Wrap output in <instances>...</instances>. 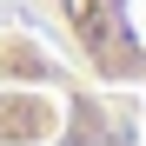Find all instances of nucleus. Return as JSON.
I'll return each instance as SVG.
<instances>
[{
  "instance_id": "nucleus-1",
  "label": "nucleus",
  "mask_w": 146,
  "mask_h": 146,
  "mask_svg": "<svg viewBox=\"0 0 146 146\" xmlns=\"http://www.w3.org/2000/svg\"><path fill=\"white\" fill-rule=\"evenodd\" d=\"M0 146H146L139 106L40 33L0 27Z\"/></svg>"
},
{
  "instance_id": "nucleus-2",
  "label": "nucleus",
  "mask_w": 146,
  "mask_h": 146,
  "mask_svg": "<svg viewBox=\"0 0 146 146\" xmlns=\"http://www.w3.org/2000/svg\"><path fill=\"white\" fill-rule=\"evenodd\" d=\"M53 33L93 80L146 100V0H40Z\"/></svg>"
},
{
  "instance_id": "nucleus-3",
  "label": "nucleus",
  "mask_w": 146,
  "mask_h": 146,
  "mask_svg": "<svg viewBox=\"0 0 146 146\" xmlns=\"http://www.w3.org/2000/svg\"><path fill=\"white\" fill-rule=\"evenodd\" d=\"M139 133H146V100H139Z\"/></svg>"
}]
</instances>
